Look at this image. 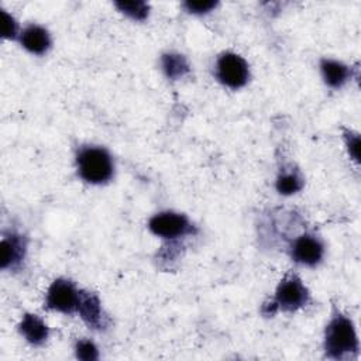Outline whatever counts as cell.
Instances as JSON below:
<instances>
[{"label": "cell", "mask_w": 361, "mask_h": 361, "mask_svg": "<svg viewBox=\"0 0 361 361\" xmlns=\"http://www.w3.org/2000/svg\"><path fill=\"white\" fill-rule=\"evenodd\" d=\"M310 302L312 293L309 288L296 272L289 271L278 282L274 296L262 305L261 313L265 317H272L278 312L295 313L306 307Z\"/></svg>", "instance_id": "cell-2"}, {"label": "cell", "mask_w": 361, "mask_h": 361, "mask_svg": "<svg viewBox=\"0 0 361 361\" xmlns=\"http://www.w3.org/2000/svg\"><path fill=\"white\" fill-rule=\"evenodd\" d=\"M82 289L68 278H56L49 285L44 307L51 312H58L63 314H76L80 302Z\"/></svg>", "instance_id": "cell-7"}, {"label": "cell", "mask_w": 361, "mask_h": 361, "mask_svg": "<svg viewBox=\"0 0 361 361\" xmlns=\"http://www.w3.org/2000/svg\"><path fill=\"white\" fill-rule=\"evenodd\" d=\"M75 164L79 178L89 185H106L114 176L113 157L100 145H82L76 152Z\"/></svg>", "instance_id": "cell-3"}, {"label": "cell", "mask_w": 361, "mask_h": 361, "mask_svg": "<svg viewBox=\"0 0 361 361\" xmlns=\"http://www.w3.org/2000/svg\"><path fill=\"white\" fill-rule=\"evenodd\" d=\"M286 250L295 264L314 268L324 259L326 243L319 234L313 231H305L293 237L289 241Z\"/></svg>", "instance_id": "cell-6"}, {"label": "cell", "mask_w": 361, "mask_h": 361, "mask_svg": "<svg viewBox=\"0 0 361 361\" xmlns=\"http://www.w3.org/2000/svg\"><path fill=\"white\" fill-rule=\"evenodd\" d=\"M78 314L82 322L94 331H106L110 329L113 320L104 310L97 293L82 289Z\"/></svg>", "instance_id": "cell-8"}, {"label": "cell", "mask_w": 361, "mask_h": 361, "mask_svg": "<svg viewBox=\"0 0 361 361\" xmlns=\"http://www.w3.org/2000/svg\"><path fill=\"white\" fill-rule=\"evenodd\" d=\"M27 238L21 233L7 231L3 233L0 243V267L7 271H17L23 267L27 255Z\"/></svg>", "instance_id": "cell-9"}, {"label": "cell", "mask_w": 361, "mask_h": 361, "mask_svg": "<svg viewBox=\"0 0 361 361\" xmlns=\"http://www.w3.org/2000/svg\"><path fill=\"white\" fill-rule=\"evenodd\" d=\"M73 351H75V357L82 361H96L100 357L97 345L89 338L76 340Z\"/></svg>", "instance_id": "cell-17"}, {"label": "cell", "mask_w": 361, "mask_h": 361, "mask_svg": "<svg viewBox=\"0 0 361 361\" xmlns=\"http://www.w3.org/2000/svg\"><path fill=\"white\" fill-rule=\"evenodd\" d=\"M18 41L21 47L32 55H45L52 47L49 31L38 24H28L20 32Z\"/></svg>", "instance_id": "cell-11"}, {"label": "cell", "mask_w": 361, "mask_h": 361, "mask_svg": "<svg viewBox=\"0 0 361 361\" xmlns=\"http://www.w3.org/2000/svg\"><path fill=\"white\" fill-rule=\"evenodd\" d=\"M324 357L334 361L358 360L360 338L354 320L337 305L331 306L329 322L323 333Z\"/></svg>", "instance_id": "cell-1"}, {"label": "cell", "mask_w": 361, "mask_h": 361, "mask_svg": "<svg viewBox=\"0 0 361 361\" xmlns=\"http://www.w3.org/2000/svg\"><path fill=\"white\" fill-rule=\"evenodd\" d=\"M248 62L231 51L221 52L214 62V76L223 86L237 90L244 87L250 80Z\"/></svg>", "instance_id": "cell-5"}, {"label": "cell", "mask_w": 361, "mask_h": 361, "mask_svg": "<svg viewBox=\"0 0 361 361\" xmlns=\"http://www.w3.org/2000/svg\"><path fill=\"white\" fill-rule=\"evenodd\" d=\"M148 228L154 235L161 237L166 241L197 234V227L190 221L186 214L172 210H165L154 214L148 220Z\"/></svg>", "instance_id": "cell-4"}, {"label": "cell", "mask_w": 361, "mask_h": 361, "mask_svg": "<svg viewBox=\"0 0 361 361\" xmlns=\"http://www.w3.org/2000/svg\"><path fill=\"white\" fill-rule=\"evenodd\" d=\"M1 17V35L6 39H17L20 37V27L17 20L6 10H0Z\"/></svg>", "instance_id": "cell-18"}, {"label": "cell", "mask_w": 361, "mask_h": 361, "mask_svg": "<svg viewBox=\"0 0 361 361\" xmlns=\"http://www.w3.org/2000/svg\"><path fill=\"white\" fill-rule=\"evenodd\" d=\"M305 186V176L300 169H298L293 164H283L275 179V189L279 195L290 196L300 192Z\"/></svg>", "instance_id": "cell-13"}, {"label": "cell", "mask_w": 361, "mask_h": 361, "mask_svg": "<svg viewBox=\"0 0 361 361\" xmlns=\"http://www.w3.org/2000/svg\"><path fill=\"white\" fill-rule=\"evenodd\" d=\"M217 1L214 0H188V1H183L182 3V7L190 13V14H195V16H203V14H207L210 13L212 10H214L217 7Z\"/></svg>", "instance_id": "cell-19"}, {"label": "cell", "mask_w": 361, "mask_h": 361, "mask_svg": "<svg viewBox=\"0 0 361 361\" xmlns=\"http://www.w3.org/2000/svg\"><path fill=\"white\" fill-rule=\"evenodd\" d=\"M341 137L345 147V151L350 157V159L358 165L360 164V134L351 128L343 127L341 128Z\"/></svg>", "instance_id": "cell-16"}, {"label": "cell", "mask_w": 361, "mask_h": 361, "mask_svg": "<svg viewBox=\"0 0 361 361\" xmlns=\"http://www.w3.org/2000/svg\"><path fill=\"white\" fill-rule=\"evenodd\" d=\"M18 331L23 338L34 347L44 345L51 334L48 324L34 313H25L21 317L18 323Z\"/></svg>", "instance_id": "cell-12"}, {"label": "cell", "mask_w": 361, "mask_h": 361, "mask_svg": "<svg viewBox=\"0 0 361 361\" xmlns=\"http://www.w3.org/2000/svg\"><path fill=\"white\" fill-rule=\"evenodd\" d=\"M319 69L324 85L334 90L344 87L354 76L358 75V68H353L351 65L334 58H322Z\"/></svg>", "instance_id": "cell-10"}, {"label": "cell", "mask_w": 361, "mask_h": 361, "mask_svg": "<svg viewBox=\"0 0 361 361\" xmlns=\"http://www.w3.org/2000/svg\"><path fill=\"white\" fill-rule=\"evenodd\" d=\"M114 7L134 21H145L149 14L147 1H114Z\"/></svg>", "instance_id": "cell-15"}, {"label": "cell", "mask_w": 361, "mask_h": 361, "mask_svg": "<svg viewBox=\"0 0 361 361\" xmlns=\"http://www.w3.org/2000/svg\"><path fill=\"white\" fill-rule=\"evenodd\" d=\"M159 65L164 75L171 80H179L190 72V63L188 58L175 51L164 52L159 58Z\"/></svg>", "instance_id": "cell-14"}]
</instances>
